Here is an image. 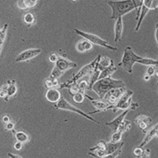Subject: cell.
Instances as JSON below:
<instances>
[{
	"mask_svg": "<svg viewBox=\"0 0 158 158\" xmlns=\"http://www.w3.org/2000/svg\"><path fill=\"white\" fill-rule=\"evenodd\" d=\"M125 86L123 81L116 80L111 76L98 80L92 86L91 90L102 99L105 94L110 89L117 88H125Z\"/></svg>",
	"mask_w": 158,
	"mask_h": 158,
	"instance_id": "1",
	"label": "cell"
},
{
	"mask_svg": "<svg viewBox=\"0 0 158 158\" xmlns=\"http://www.w3.org/2000/svg\"><path fill=\"white\" fill-rule=\"evenodd\" d=\"M112 10L111 19L116 20L137 8L131 0L110 1L108 2Z\"/></svg>",
	"mask_w": 158,
	"mask_h": 158,
	"instance_id": "2",
	"label": "cell"
},
{
	"mask_svg": "<svg viewBox=\"0 0 158 158\" xmlns=\"http://www.w3.org/2000/svg\"><path fill=\"white\" fill-rule=\"evenodd\" d=\"M134 92L130 89L126 90L120 98L114 105H111V110L114 113L118 110H126L130 109L135 110L139 107V104L134 102L132 100Z\"/></svg>",
	"mask_w": 158,
	"mask_h": 158,
	"instance_id": "3",
	"label": "cell"
},
{
	"mask_svg": "<svg viewBox=\"0 0 158 158\" xmlns=\"http://www.w3.org/2000/svg\"><path fill=\"white\" fill-rule=\"evenodd\" d=\"M142 57L135 53L132 48L127 46L124 50L121 61L118 65L128 73L131 74L133 73L135 64L138 63Z\"/></svg>",
	"mask_w": 158,
	"mask_h": 158,
	"instance_id": "4",
	"label": "cell"
},
{
	"mask_svg": "<svg viewBox=\"0 0 158 158\" xmlns=\"http://www.w3.org/2000/svg\"><path fill=\"white\" fill-rule=\"evenodd\" d=\"M101 56L98 55L95 59L89 63L85 65L79 71L71 80L66 83L60 85V88L70 87L75 84L76 82L81 78L89 75L96 67Z\"/></svg>",
	"mask_w": 158,
	"mask_h": 158,
	"instance_id": "5",
	"label": "cell"
},
{
	"mask_svg": "<svg viewBox=\"0 0 158 158\" xmlns=\"http://www.w3.org/2000/svg\"><path fill=\"white\" fill-rule=\"evenodd\" d=\"M74 31L77 34L82 37L92 44L102 47L114 52L117 50L116 47L110 45L106 41L96 35L85 32L76 28L74 29Z\"/></svg>",
	"mask_w": 158,
	"mask_h": 158,
	"instance_id": "6",
	"label": "cell"
},
{
	"mask_svg": "<svg viewBox=\"0 0 158 158\" xmlns=\"http://www.w3.org/2000/svg\"><path fill=\"white\" fill-rule=\"evenodd\" d=\"M55 107L58 109L69 111L76 113L98 124L100 123L93 117L80 109L73 106L66 100L63 98H61L60 100L56 102V104L55 105Z\"/></svg>",
	"mask_w": 158,
	"mask_h": 158,
	"instance_id": "7",
	"label": "cell"
},
{
	"mask_svg": "<svg viewBox=\"0 0 158 158\" xmlns=\"http://www.w3.org/2000/svg\"><path fill=\"white\" fill-rule=\"evenodd\" d=\"M156 0H143L142 6L139 13L138 17L136 20H138L136 24L135 31L137 32L139 30L142 23L148 13L151 10H155L157 8L156 6L154 5V2Z\"/></svg>",
	"mask_w": 158,
	"mask_h": 158,
	"instance_id": "8",
	"label": "cell"
},
{
	"mask_svg": "<svg viewBox=\"0 0 158 158\" xmlns=\"http://www.w3.org/2000/svg\"><path fill=\"white\" fill-rule=\"evenodd\" d=\"M126 90V87L117 88L112 89L105 94L102 99L110 105L115 104Z\"/></svg>",
	"mask_w": 158,
	"mask_h": 158,
	"instance_id": "9",
	"label": "cell"
},
{
	"mask_svg": "<svg viewBox=\"0 0 158 158\" xmlns=\"http://www.w3.org/2000/svg\"><path fill=\"white\" fill-rule=\"evenodd\" d=\"M42 52V49L39 48L26 50L16 56L15 61L17 62H21L29 61L40 55Z\"/></svg>",
	"mask_w": 158,
	"mask_h": 158,
	"instance_id": "10",
	"label": "cell"
},
{
	"mask_svg": "<svg viewBox=\"0 0 158 158\" xmlns=\"http://www.w3.org/2000/svg\"><path fill=\"white\" fill-rule=\"evenodd\" d=\"M17 91L16 81L14 80H9L0 90V96L2 98L5 97V98L7 99L9 97L14 96Z\"/></svg>",
	"mask_w": 158,
	"mask_h": 158,
	"instance_id": "11",
	"label": "cell"
},
{
	"mask_svg": "<svg viewBox=\"0 0 158 158\" xmlns=\"http://www.w3.org/2000/svg\"><path fill=\"white\" fill-rule=\"evenodd\" d=\"M107 142L101 140L96 145L89 149V155L98 158H105L106 156Z\"/></svg>",
	"mask_w": 158,
	"mask_h": 158,
	"instance_id": "12",
	"label": "cell"
},
{
	"mask_svg": "<svg viewBox=\"0 0 158 158\" xmlns=\"http://www.w3.org/2000/svg\"><path fill=\"white\" fill-rule=\"evenodd\" d=\"M55 64V67L63 73L69 70L77 67L76 63L60 56Z\"/></svg>",
	"mask_w": 158,
	"mask_h": 158,
	"instance_id": "13",
	"label": "cell"
},
{
	"mask_svg": "<svg viewBox=\"0 0 158 158\" xmlns=\"http://www.w3.org/2000/svg\"><path fill=\"white\" fill-rule=\"evenodd\" d=\"M134 121L142 133L146 134L149 126L152 123V119L149 116L141 114L135 118Z\"/></svg>",
	"mask_w": 158,
	"mask_h": 158,
	"instance_id": "14",
	"label": "cell"
},
{
	"mask_svg": "<svg viewBox=\"0 0 158 158\" xmlns=\"http://www.w3.org/2000/svg\"><path fill=\"white\" fill-rule=\"evenodd\" d=\"M90 101H91L92 104L96 109V110L89 113V114H94L110 110L111 105L103 100H95L94 98H92Z\"/></svg>",
	"mask_w": 158,
	"mask_h": 158,
	"instance_id": "15",
	"label": "cell"
},
{
	"mask_svg": "<svg viewBox=\"0 0 158 158\" xmlns=\"http://www.w3.org/2000/svg\"><path fill=\"white\" fill-rule=\"evenodd\" d=\"M130 110L129 109L125 110L112 121L106 123V125L111 129L113 132H114L118 130V126L124 120L126 116Z\"/></svg>",
	"mask_w": 158,
	"mask_h": 158,
	"instance_id": "16",
	"label": "cell"
},
{
	"mask_svg": "<svg viewBox=\"0 0 158 158\" xmlns=\"http://www.w3.org/2000/svg\"><path fill=\"white\" fill-rule=\"evenodd\" d=\"M146 135L139 147L143 148L152 139L157 137L158 135V125L157 123L147 131Z\"/></svg>",
	"mask_w": 158,
	"mask_h": 158,
	"instance_id": "17",
	"label": "cell"
},
{
	"mask_svg": "<svg viewBox=\"0 0 158 158\" xmlns=\"http://www.w3.org/2000/svg\"><path fill=\"white\" fill-rule=\"evenodd\" d=\"M115 21L114 28V41L117 43L121 41L123 32V23L122 17L118 18Z\"/></svg>",
	"mask_w": 158,
	"mask_h": 158,
	"instance_id": "18",
	"label": "cell"
},
{
	"mask_svg": "<svg viewBox=\"0 0 158 158\" xmlns=\"http://www.w3.org/2000/svg\"><path fill=\"white\" fill-rule=\"evenodd\" d=\"M45 97L48 102L52 103H56L61 98V94L56 88L49 89L46 92Z\"/></svg>",
	"mask_w": 158,
	"mask_h": 158,
	"instance_id": "19",
	"label": "cell"
},
{
	"mask_svg": "<svg viewBox=\"0 0 158 158\" xmlns=\"http://www.w3.org/2000/svg\"><path fill=\"white\" fill-rule=\"evenodd\" d=\"M93 48V44L85 39L79 41L76 46L77 51L81 53L90 51Z\"/></svg>",
	"mask_w": 158,
	"mask_h": 158,
	"instance_id": "20",
	"label": "cell"
},
{
	"mask_svg": "<svg viewBox=\"0 0 158 158\" xmlns=\"http://www.w3.org/2000/svg\"><path fill=\"white\" fill-rule=\"evenodd\" d=\"M113 62V60L107 56H101L97 64L98 68L101 71L109 67Z\"/></svg>",
	"mask_w": 158,
	"mask_h": 158,
	"instance_id": "21",
	"label": "cell"
},
{
	"mask_svg": "<svg viewBox=\"0 0 158 158\" xmlns=\"http://www.w3.org/2000/svg\"><path fill=\"white\" fill-rule=\"evenodd\" d=\"M100 72L101 71L98 68L97 64L95 69L89 75V77L88 83L89 90H91L92 86L99 80Z\"/></svg>",
	"mask_w": 158,
	"mask_h": 158,
	"instance_id": "22",
	"label": "cell"
},
{
	"mask_svg": "<svg viewBox=\"0 0 158 158\" xmlns=\"http://www.w3.org/2000/svg\"><path fill=\"white\" fill-rule=\"evenodd\" d=\"M117 70V68L113 63L109 67L101 71L99 78V79L111 77Z\"/></svg>",
	"mask_w": 158,
	"mask_h": 158,
	"instance_id": "23",
	"label": "cell"
},
{
	"mask_svg": "<svg viewBox=\"0 0 158 158\" xmlns=\"http://www.w3.org/2000/svg\"><path fill=\"white\" fill-rule=\"evenodd\" d=\"M44 84L48 89L59 88L60 85L57 79L52 78L49 77L45 79Z\"/></svg>",
	"mask_w": 158,
	"mask_h": 158,
	"instance_id": "24",
	"label": "cell"
},
{
	"mask_svg": "<svg viewBox=\"0 0 158 158\" xmlns=\"http://www.w3.org/2000/svg\"><path fill=\"white\" fill-rule=\"evenodd\" d=\"M8 27V25L6 23L5 24L2 29H0V56L5 41Z\"/></svg>",
	"mask_w": 158,
	"mask_h": 158,
	"instance_id": "25",
	"label": "cell"
},
{
	"mask_svg": "<svg viewBox=\"0 0 158 158\" xmlns=\"http://www.w3.org/2000/svg\"><path fill=\"white\" fill-rule=\"evenodd\" d=\"M138 63L147 66H154L155 67H158V62L157 60L142 57Z\"/></svg>",
	"mask_w": 158,
	"mask_h": 158,
	"instance_id": "26",
	"label": "cell"
},
{
	"mask_svg": "<svg viewBox=\"0 0 158 158\" xmlns=\"http://www.w3.org/2000/svg\"><path fill=\"white\" fill-rule=\"evenodd\" d=\"M131 127V123L129 120H125L118 126L117 130L122 131L123 133L128 132Z\"/></svg>",
	"mask_w": 158,
	"mask_h": 158,
	"instance_id": "27",
	"label": "cell"
},
{
	"mask_svg": "<svg viewBox=\"0 0 158 158\" xmlns=\"http://www.w3.org/2000/svg\"><path fill=\"white\" fill-rule=\"evenodd\" d=\"M15 135L18 141L22 144L27 142L29 139L28 135L22 131H19L15 133Z\"/></svg>",
	"mask_w": 158,
	"mask_h": 158,
	"instance_id": "28",
	"label": "cell"
},
{
	"mask_svg": "<svg viewBox=\"0 0 158 158\" xmlns=\"http://www.w3.org/2000/svg\"><path fill=\"white\" fill-rule=\"evenodd\" d=\"M123 133L122 131L119 130H117L114 131L110 137V141L113 143H117L120 142Z\"/></svg>",
	"mask_w": 158,
	"mask_h": 158,
	"instance_id": "29",
	"label": "cell"
},
{
	"mask_svg": "<svg viewBox=\"0 0 158 158\" xmlns=\"http://www.w3.org/2000/svg\"><path fill=\"white\" fill-rule=\"evenodd\" d=\"M85 94L81 92H79L73 95V100L77 103H82L84 101Z\"/></svg>",
	"mask_w": 158,
	"mask_h": 158,
	"instance_id": "30",
	"label": "cell"
},
{
	"mask_svg": "<svg viewBox=\"0 0 158 158\" xmlns=\"http://www.w3.org/2000/svg\"><path fill=\"white\" fill-rule=\"evenodd\" d=\"M23 20L26 24L28 25H31L34 22V16L31 13H27L24 15Z\"/></svg>",
	"mask_w": 158,
	"mask_h": 158,
	"instance_id": "31",
	"label": "cell"
},
{
	"mask_svg": "<svg viewBox=\"0 0 158 158\" xmlns=\"http://www.w3.org/2000/svg\"><path fill=\"white\" fill-rule=\"evenodd\" d=\"M63 74V73L54 67L50 74L49 77L52 78L58 79L60 78Z\"/></svg>",
	"mask_w": 158,
	"mask_h": 158,
	"instance_id": "32",
	"label": "cell"
},
{
	"mask_svg": "<svg viewBox=\"0 0 158 158\" xmlns=\"http://www.w3.org/2000/svg\"><path fill=\"white\" fill-rule=\"evenodd\" d=\"M148 68L147 70V74L150 77L154 75H157V73H158L157 70V67H155L154 66H148Z\"/></svg>",
	"mask_w": 158,
	"mask_h": 158,
	"instance_id": "33",
	"label": "cell"
},
{
	"mask_svg": "<svg viewBox=\"0 0 158 158\" xmlns=\"http://www.w3.org/2000/svg\"><path fill=\"white\" fill-rule=\"evenodd\" d=\"M79 88L80 90V92L85 94V92L86 90L89 89L88 83L85 81H83L78 84Z\"/></svg>",
	"mask_w": 158,
	"mask_h": 158,
	"instance_id": "34",
	"label": "cell"
},
{
	"mask_svg": "<svg viewBox=\"0 0 158 158\" xmlns=\"http://www.w3.org/2000/svg\"><path fill=\"white\" fill-rule=\"evenodd\" d=\"M144 150L143 148L139 147L135 148L133 152L137 158H142L143 153Z\"/></svg>",
	"mask_w": 158,
	"mask_h": 158,
	"instance_id": "35",
	"label": "cell"
},
{
	"mask_svg": "<svg viewBox=\"0 0 158 158\" xmlns=\"http://www.w3.org/2000/svg\"><path fill=\"white\" fill-rule=\"evenodd\" d=\"M70 92L71 94L73 95L80 92L78 84H75L72 85L70 87Z\"/></svg>",
	"mask_w": 158,
	"mask_h": 158,
	"instance_id": "36",
	"label": "cell"
},
{
	"mask_svg": "<svg viewBox=\"0 0 158 158\" xmlns=\"http://www.w3.org/2000/svg\"><path fill=\"white\" fill-rule=\"evenodd\" d=\"M59 57L56 53H52L49 56V60L51 62L55 63L58 60Z\"/></svg>",
	"mask_w": 158,
	"mask_h": 158,
	"instance_id": "37",
	"label": "cell"
},
{
	"mask_svg": "<svg viewBox=\"0 0 158 158\" xmlns=\"http://www.w3.org/2000/svg\"><path fill=\"white\" fill-rule=\"evenodd\" d=\"M17 4L18 7L20 9L24 10L27 9L23 0H19L17 3Z\"/></svg>",
	"mask_w": 158,
	"mask_h": 158,
	"instance_id": "38",
	"label": "cell"
},
{
	"mask_svg": "<svg viewBox=\"0 0 158 158\" xmlns=\"http://www.w3.org/2000/svg\"><path fill=\"white\" fill-rule=\"evenodd\" d=\"M151 153V151L149 149L147 148L144 150L142 158H149Z\"/></svg>",
	"mask_w": 158,
	"mask_h": 158,
	"instance_id": "39",
	"label": "cell"
},
{
	"mask_svg": "<svg viewBox=\"0 0 158 158\" xmlns=\"http://www.w3.org/2000/svg\"><path fill=\"white\" fill-rule=\"evenodd\" d=\"M22 143L21 142L18 141V142L16 143L15 144V149L18 150H20L22 146Z\"/></svg>",
	"mask_w": 158,
	"mask_h": 158,
	"instance_id": "40",
	"label": "cell"
},
{
	"mask_svg": "<svg viewBox=\"0 0 158 158\" xmlns=\"http://www.w3.org/2000/svg\"><path fill=\"white\" fill-rule=\"evenodd\" d=\"M155 36L156 42L157 44L158 43V23L156 25V29L155 33Z\"/></svg>",
	"mask_w": 158,
	"mask_h": 158,
	"instance_id": "41",
	"label": "cell"
},
{
	"mask_svg": "<svg viewBox=\"0 0 158 158\" xmlns=\"http://www.w3.org/2000/svg\"><path fill=\"white\" fill-rule=\"evenodd\" d=\"M132 1L136 7L137 8V10L136 11H137L139 7L140 4V0H131Z\"/></svg>",
	"mask_w": 158,
	"mask_h": 158,
	"instance_id": "42",
	"label": "cell"
},
{
	"mask_svg": "<svg viewBox=\"0 0 158 158\" xmlns=\"http://www.w3.org/2000/svg\"><path fill=\"white\" fill-rule=\"evenodd\" d=\"M13 127H14V125L12 123H8L6 126V127L8 129H12Z\"/></svg>",
	"mask_w": 158,
	"mask_h": 158,
	"instance_id": "43",
	"label": "cell"
},
{
	"mask_svg": "<svg viewBox=\"0 0 158 158\" xmlns=\"http://www.w3.org/2000/svg\"><path fill=\"white\" fill-rule=\"evenodd\" d=\"M150 76L146 74L144 76V80L145 81H148L150 80Z\"/></svg>",
	"mask_w": 158,
	"mask_h": 158,
	"instance_id": "44",
	"label": "cell"
},
{
	"mask_svg": "<svg viewBox=\"0 0 158 158\" xmlns=\"http://www.w3.org/2000/svg\"><path fill=\"white\" fill-rule=\"evenodd\" d=\"M3 121L5 123H8L9 121V118L7 116H5L3 118Z\"/></svg>",
	"mask_w": 158,
	"mask_h": 158,
	"instance_id": "45",
	"label": "cell"
},
{
	"mask_svg": "<svg viewBox=\"0 0 158 158\" xmlns=\"http://www.w3.org/2000/svg\"><path fill=\"white\" fill-rule=\"evenodd\" d=\"M143 0H140V4H139V9H140L141 8V2Z\"/></svg>",
	"mask_w": 158,
	"mask_h": 158,
	"instance_id": "46",
	"label": "cell"
},
{
	"mask_svg": "<svg viewBox=\"0 0 158 158\" xmlns=\"http://www.w3.org/2000/svg\"><path fill=\"white\" fill-rule=\"evenodd\" d=\"M72 1H77V0H72Z\"/></svg>",
	"mask_w": 158,
	"mask_h": 158,
	"instance_id": "47",
	"label": "cell"
},
{
	"mask_svg": "<svg viewBox=\"0 0 158 158\" xmlns=\"http://www.w3.org/2000/svg\"><path fill=\"white\" fill-rule=\"evenodd\" d=\"M23 1H24V0H23Z\"/></svg>",
	"mask_w": 158,
	"mask_h": 158,
	"instance_id": "48",
	"label": "cell"
}]
</instances>
